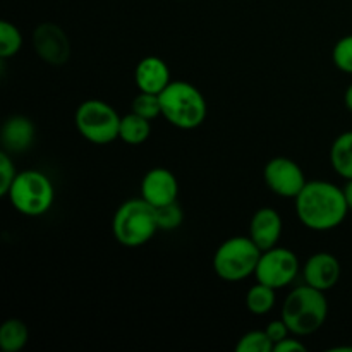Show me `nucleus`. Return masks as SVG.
<instances>
[{"label":"nucleus","mask_w":352,"mask_h":352,"mask_svg":"<svg viewBox=\"0 0 352 352\" xmlns=\"http://www.w3.org/2000/svg\"><path fill=\"white\" fill-rule=\"evenodd\" d=\"M299 272V260L287 248H272L261 253L254 277L261 284L274 289H284L291 284Z\"/></svg>","instance_id":"obj_8"},{"label":"nucleus","mask_w":352,"mask_h":352,"mask_svg":"<svg viewBox=\"0 0 352 352\" xmlns=\"http://www.w3.org/2000/svg\"><path fill=\"white\" fill-rule=\"evenodd\" d=\"M275 291H277V289L258 282V284L253 285L246 294L248 309L256 316L268 315L275 306V298H277V296H275Z\"/></svg>","instance_id":"obj_19"},{"label":"nucleus","mask_w":352,"mask_h":352,"mask_svg":"<svg viewBox=\"0 0 352 352\" xmlns=\"http://www.w3.org/2000/svg\"><path fill=\"white\" fill-rule=\"evenodd\" d=\"M332 60L337 69L352 74V34L340 38L332 50Z\"/></svg>","instance_id":"obj_24"},{"label":"nucleus","mask_w":352,"mask_h":352,"mask_svg":"<svg viewBox=\"0 0 352 352\" xmlns=\"http://www.w3.org/2000/svg\"><path fill=\"white\" fill-rule=\"evenodd\" d=\"M237 352H272L274 342L265 330H253L244 333L236 346Z\"/></svg>","instance_id":"obj_21"},{"label":"nucleus","mask_w":352,"mask_h":352,"mask_svg":"<svg viewBox=\"0 0 352 352\" xmlns=\"http://www.w3.org/2000/svg\"><path fill=\"white\" fill-rule=\"evenodd\" d=\"M151 134V124L150 120L144 119V117L138 116V113L131 112L127 116L122 117L120 120V133L119 138L127 144H143L144 141L150 138Z\"/></svg>","instance_id":"obj_17"},{"label":"nucleus","mask_w":352,"mask_h":352,"mask_svg":"<svg viewBox=\"0 0 352 352\" xmlns=\"http://www.w3.org/2000/svg\"><path fill=\"white\" fill-rule=\"evenodd\" d=\"M282 236V219L277 210L260 208L250 222V237L261 251L277 246Z\"/></svg>","instance_id":"obj_13"},{"label":"nucleus","mask_w":352,"mask_h":352,"mask_svg":"<svg viewBox=\"0 0 352 352\" xmlns=\"http://www.w3.org/2000/svg\"><path fill=\"white\" fill-rule=\"evenodd\" d=\"M23 47V36L21 31L9 21L0 23V57H14Z\"/></svg>","instance_id":"obj_20"},{"label":"nucleus","mask_w":352,"mask_h":352,"mask_svg":"<svg viewBox=\"0 0 352 352\" xmlns=\"http://www.w3.org/2000/svg\"><path fill=\"white\" fill-rule=\"evenodd\" d=\"M122 117L112 105L102 100H86L74 116L76 127L85 140L93 144H109L119 138Z\"/></svg>","instance_id":"obj_7"},{"label":"nucleus","mask_w":352,"mask_h":352,"mask_svg":"<svg viewBox=\"0 0 352 352\" xmlns=\"http://www.w3.org/2000/svg\"><path fill=\"white\" fill-rule=\"evenodd\" d=\"M305 282L320 291H329L336 287L340 278V263L333 254L316 253L308 258L305 265Z\"/></svg>","instance_id":"obj_12"},{"label":"nucleus","mask_w":352,"mask_h":352,"mask_svg":"<svg viewBox=\"0 0 352 352\" xmlns=\"http://www.w3.org/2000/svg\"><path fill=\"white\" fill-rule=\"evenodd\" d=\"M344 103H346L347 109L352 112V85L346 89V95H344Z\"/></svg>","instance_id":"obj_29"},{"label":"nucleus","mask_w":352,"mask_h":352,"mask_svg":"<svg viewBox=\"0 0 352 352\" xmlns=\"http://www.w3.org/2000/svg\"><path fill=\"white\" fill-rule=\"evenodd\" d=\"M33 47L48 65H64L71 57V41L65 31L54 23H41L33 31Z\"/></svg>","instance_id":"obj_10"},{"label":"nucleus","mask_w":352,"mask_h":352,"mask_svg":"<svg viewBox=\"0 0 352 352\" xmlns=\"http://www.w3.org/2000/svg\"><path fill=\"white\" fill-rule=\"evenodd\" d=\"M330 162L340 177L352 179V131L342 133L330 148Z\"/></svg>","instance_id":"obj_16"},{"label":"nucleus","mask_w":352,"mask_h":352,"mask_svg":"<svg viewBox=\"0 0 352 352\" xmlns=\"http://www.w3.org/2000/svg\"><path fill=\"white\" fill-rule=\"evenodd\" d=\"M155 213H157L158 230H174L181 227L182 220H184V213H182V208L177 201L158 206V208H155Z\"/></svg>","instance_id":"obj_23"},{"label":"nucleus","mask_w":352,"mask_h":352,"mask_svg":"<svg viewBox=\"0 0 352 352\" xmlns=\"http://www.w3.org/2000/svg\"><path fill=\"white\" fill-rule=\"evenodd\" d=\"M294 199L299 222L318 232L339 227L349 212L342 189L327 181L306 182Z\"/></svg>","instance_id":"obj_1"},{"label":"nucleus","mask_w":352,"mask_h":352,"mask_svg":"<svg viewBox=\"0 0 352 352\" xmlns=\"http://www.w3.org/2000/svg\"><path fill=\"white\" fill-rule=\"evenodd\" d=\"M179 182L177 177L168 168L157 167L144 174L141 181V198L146 199L151 206L168 205L177 201Z\"/></svg>","instance_id":"obj_11"},{"label":"nucleus","mask_w":352,"mask_h":352,"mask_svg":"<svg viewBox=\"0 0 352 352\" xmlns=\"http://www.w3.org/2000/svg\"><path fill=\"white\" fill-rule=\"evenodd\" d=\"M160 103L162 116L179 129H196L208 116L205 96L188 81H172L160 93Z\"/></svg>","instance_id":"obj_3"},{"label":"nucleus","mask_w":352,"mask_h":352,"mask_svg":"<svg viewBox=\"0 0 352 352\" xmlns=\"http://www.w3.org/2000/svg\"><path fill=\"white\" fill-rule=\"evenodd\" d=\"M134 81L140 91L155 93L160 95L168 85H170V69H168L167 62L162 60L160 57H144L136 65V72H134Z\"/></svg>","instance_id":"obj_14"},{"label":"nucleus","mask_w":352,"mask_h":352,"mask_svg":"<svg viewBox=\"0 0 352 352\" xmlns=\"http://www.w3.org/2000/svg\"><path fill=\"white\" fill-rule=\"evenodd\" d=\"M133 112L148 120L157 119L158 116H162L160 95L141 91L140 95L133 100Z\"/></svg>","instance_id":"obj_22"},{"label":"nucleus","mask_w":352,"mask_h":352,"mask_svg":"<svg viewBox=\"0 0 352 352\" xmlns=\"http://www.w3.org/2000/svg\"><path fill=\"white\" fill-rule=\"evenodd\" d=\"M10 205L26 217H40L52 208L55 188L40 170H23L16 175L9 192Z\"/></svg>","instance_id":"obj_6"},{"label":"nucleus","mask_w":352,"mask_h":352,"mask_svg":"<svg viewBox=\"0 0 352 352\" xmlns=\"http://www.w3.org/2000/svg\"><path fill=\"white\" fill-rule=\"evenodd\" d=\"M265 332L268 333V337L272 339V342H274V346L277 342H280L282 339H285V337H289V333H291V330H289V327L285 325L284 320H274V322L268 323V327L265 329Z\"/></svg>","instance_id":"obj_26"},{"label":"nucleus","mask_w":352,"mask_h":352,"mask_svg":"<svg viewBox=\"0 0 352 352\" xmlns=\"http://www.w3.org/2000/svg\"><path fill=\"white\" fill-rule=\"evenodd\" d=\"M34 126L28 117L12 116L3 122L0 141L9 153H23L33 144Z\"/></svg>","instance_id":"obj_15"},{"label":"nucleus","mask_w":352,"mask_h":352,"mask_svg":"<svg viewBox=\"0 0 352 352\" xmlns=\"http://www.w3.org/2000/svg\"><path fill=\"white\" fill-rule=\"evenodd\" d=\"M30 339L26 323L17 318H10L0 327V347L6 352H17L23 349Z\"/></svg>","instance_id":"obj_18"},{"label":"nucleus","mask_w":352,"mask_h":352,"mask_svg":"<svg viewBox=\"0 0 352 352\" xmlns=\"http://www.w3.org/2000/svg\"><path fill=\"white\" fill-rule=\"evenodd\" d=\"M117 243L126 248H140L157 234V213L146 199H127L119 206L112 222Z\"/></svg>","instance_id":"obj_4"},{"label":"nucleus","mask_w":352,"mask_h":352,"mask_svg":"<svg viewBox=\"0 0 352 352\" xmlns=\"http://www.w3.org/2000/svg\"><path fill=\"white\" fill-rule=\"evenodd\" d=\"M275 352H306V346L298 339H282L280 342H277L274 346Z\"/></svg>","instance_id":"obj_27"},{"label":"nucleus","mask_w":352,"mask_h":352,"mask_svg":"<svg viewBox=\"0 0 352 352\" xmlns=\"http://www.w3.org/2000/svg\"><path fill=\"white\" fill-rule=\"evenodd\" d=\"M16 175L17 172L16 167H14V162L10 160L9 151L3 150L2 153H0V195L7 196Z\"/></svg>","instance_id":"obj_25"},{"label":"nucleus","mask_w":352,"mask_h":352,"mask_svg":"<svg viewBox=\"0 0 352 352\" xmlns=\"http://www.w3.org/2000/svg\"><path fill=\"white\" fill-rule=\"evenodd\" d=\"M344 196H346V201L349 210H352V179H347V184L344 186Z\"/></svg>","instance_id":"obj_28"},{"label":"nucleus","mask_w":352,"mask_h":352,"mask_svg":"<svg viewBox=\"0 0 352 352\" xmlns=\"http://www.w3.org/2000/svg\"><path fill=\"white\" fill-rule=\"evenodd\" d=\"M265 182L268 189L282 198H296L306 186L302 168L287 157H275L265 165Z\"/></svg>","instance_id":"obj_9"},{"label":"nucleus","mask_w":352,"mask_h":352,"mask_svg":"<svg viewBox=\"0 0 352 352\" xmlns=\"http://www.w3.org/2000/svg\"><path fill=\"white\" fill-rule=\"evenodd\" d=\"M263 251L251 237L236 236L223 241L213 254V270L222 280L239 282L254 275Z\"/></svg>","instance_id":"obj_5"},{"label":"nucleus","mask_w":352,"mask_h":352,"mask_svg":"<svg viewBox=\"0 0 352 352\" xmlns=\"http://www.w3.org/2000/svg\"><path fill=\"white\" fill-rule=\"evenodd\" d=\"M329 315L325 292L305 284L296 287L282 305V316L292 336H311L320 330Z\"/></svg>","instance_id":"obj_2"}]
</instances>
